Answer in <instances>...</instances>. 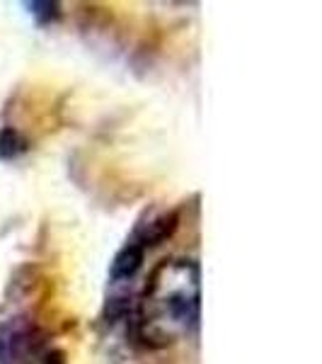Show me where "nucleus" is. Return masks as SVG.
I'll return each mask as SVG.
<instances>
[{
  "label": "nucleus",
  "mask_w": 322,
  "mask_h": 364,
  "mask_svg": "<svg viewBox=\"0 0 322 364\" xmlns=\"http://www.w3.org/2000/svg\"><path fill=\"white\" fill-rule=\"evenodd\" d=\"M201 311V277L189 257H167L150 272L136 311L138 340L148 348H167L189 336Z\"/></svg>",
  "instance_id": "1"
},
{
  "label": "nucleus",
  "mask_w": 322,
  "mask_h": 364,
  "mask_svg": "<svg viewBox=\"0 0 322 364\" xmlns=\"http://www.w3.org/2000/svg\"><path fill=\"white\" fill-rule=\"evenodd\" d=\"M44 333L29 316H13L0 323V364H25L39 355Z\"/></svg>",
  "instance_id": "2"
},
{
  "label": "nucleus",
  "mask_w": 322,
  "mask_h": 364,
  "mask_svg": "<svg viewBox=\"0 0 322 364\" xmlns=\"http://www.w3.org/2000/svg\"><path fill=\"white\" fill-rule=\"evenodd\" d=\"M177 228V214L170 211V214H160L155 219H150L148 224H140L138 231H136V240L140 248H153V245H160L162 240H167L170 236L174 233Z\"/></svg>",
  "instance_id": "3"
},
{
  "label": "nucleus",
  "mask_w": 322,
  "mask_h": 364,
  "mask_svg": "<svg viewBox=\"0 0 322 364\" xmlns=\"http://www.w3.org/2000/svg\"><path fill=\"white\" fill-rule=\"evenodd\" d=\"M143 257H145V250L140 248L138 243H126L124 248L114 255L112 260V269H109V277L114 282H128L136 277V272L143 267Z\"/></svg>",
  "instance_id": "4"
},
{
  "label": "nucleus",
  "mask_w": 322,
  "mask_h": 364,
  "mask_svg": "<svg viewBox=\"0 0 322 364\" xmlns=\"http://www.w3.org/2000/svg\"><path fill=\"white\" fill-rule=\"evenodd\" d=\"M25 151H27V139L17 129L13 127L0 129V158L3 161H13V158L25 154Z\"/></svg>",
  "instance_id": "5"
},
{
  "label": "nucleus",
  "mask_w": 322,
  "mask_h": 364,
  "mask_svg": "<svg viewBox=\"0 0 322 364\" xmlns=\"http://www.w3.org/2000/svg\"><path fill=\"white\" fill-rule=\"evenodd\" d=\"M25 8L39 22H51L58 17V3H25Z\"/></svg>",
  "instance_id": "6"
},
{
  "label": "nucleus",
  "mask_w": 322,
  "mask_h": 364,
  "mask_svg": "<svg viewBox=\"0 0 322 364\" xmlns=\"http://www.w3.org/2000/svg\"><path fill=\"white\" fill-rule=\"evenodd\" d=\"M42 364H66V355L61 350H51L42 357Z\"/></svg>",
  "instance_id": "7"
}]
</instances>
